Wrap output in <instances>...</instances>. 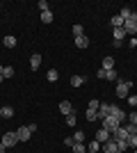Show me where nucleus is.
I'll list each match as a JSON object with an SVG mask.
<instances>
[{"label": "nucleus", "instance_id": "nucleus-1", "mask_svg": "<svg viewBox=\"0 0 137 153\" xmlns=\"http://www.w3.org/2000/svg\"><path fill=\"white\" fill-rule=\"evenodd\" d=\"M124 30H126V37H128V34L135 37V34H137V14L135 12L130 14V19H128V21H124Z\"/></svg>", "mask_w": 137, "mask_h": 153}, {"label": "nucleus", "instance_id": "nucleus-2", "mask_svg": "<svg viewBox=\"0 0 137 153\" xmlns=\"http://www.w3.org/2000/svg\"><path fill=\"white\" fill-rule=\"evenodd\" d=\"M130 87H133V80H121V82L117 85V96L119 98H128V94H130Z\"/></svg>", "mask_w": 137, "mask_h": 153}, {"label": "nucleus", "instance_id": "nucleus-3", "mask_svg": "<svg viewBox=\"0 0 137 153\" xmlns=\"http://www.w3.org/2000/svg\"><path fill=\"white\" fill-rule=\"evenodd\" d=\"M101 121H103V126H101V128H105V130H110V133H114V130H117V128L121 126V123H119L117 119H114V117H110V114L105 117V119H101Z\"/></svg>", "mask_w": 137, "mask_h": 153}, {"label": "nucleus", "instance_id": "nucleus-4", "mask_svg": "<svg viewBox=\"0 0 137 153\" xmlns=\"http://www.w3.org/2000/svg\"><path fill=\"white\" fill-rule=\"evenodd\" d=\"M110 117H114V119H117V121L124 126V123H126V117H128V114H124V110L119 108V105H110Z\"/></svg>", "mask_w": 137, "mask_h": 153}, {"label": "nucleus", "instance_id": "nucleus-5", "mask_svg": "<svg viewBox=\"0 0 137 153\" xmlns=\"http://www.w3.org/2000/svg\"><path fill=\"white\" fill-rule=\"evenodd\" d=\"M0 142H2V144L9 149V146H14V144H19V135H16V133H5Z\"/></svg>", "mask_w": 137, "mask_h": 153}, {"label": "nucleus", "instance_id": "nucleus-6", "mask_svg": "<svg viewBox=\"0 0 137 153\" xmlns=\"http://www.w3.org/2000/svg\"><path fill=\"white\" fill-rule=\"evenodd\" d=\"M110 137H112L110 130H105V128H98V133H96V137H94V140H96L98 144H105V142L110 140Z\"/></svg>", "mask_w": 137, "mask_h": 153}, {"label": "nucleus", "instance_id": "nucleus-7", "mask_svg": "<svg viewBox=\"0 0 137 153\" xmlns=\"http://www.w3.org/2000/svg\"><path fill=\"white\" fill-rule=\"evenodd\" d=\"M101 149H103L105 153H119V149H117V140H112V137L105 142V144H101Z\"/></svg>", "mask_w": 137, "mask_h": 153}, {"label": "nucleus", "instance_id": "nucleus-8", "mask_svg": "<svg viewBox=\"0 0 137 153\" xmlns=\"http://www.w3.org/2000/svg\"><path fill=\"white\" fill-rule=\"evenodd\" d=\"M112 140H117V142H126L128 140V133H126V128L124 126H119L114 133H112Z\"/></svg>", "mask_w": 137, "mask_h": 153}, {"label": "nucleus", "instance_id": "nucleus-9", "mask_svg": "<svg viewBox=\"0 0 137 153\" xmlns=\"http://www.w3.org/2000/svg\"><path fill=\"white\" fill-rule=\"evenodd\" d=\"M16 135H19V142H27L30 137H32V133H30V128H27V126H21L19 130H16Z\"/></svg>", "mask_w": 137, "mask_h": 153}, {"label": "nucleus", "instance_id": "nucleus-10", "mask_svg": "<svg viewBox=\"0 0 137 153\" xmlns=\"http://www.w3.org/2000/svg\"><path fill=\"white\" fill-rule=\"evenodd\" d=\"M59 112H62V114H71V112H73V105H71V103H69V101H62V103H59Z\"/></svg>", "mask_w": 137, "mask_h": 153}, {"label": "nucleus", "instance_id": "nucleus-11", "mask_svg": "<svg viewBox=\"0 0 137 153\" xmlns=\"http://www.w3.org/2000/svg\"><path fill=\"white\" fill-rule=\"evenodd\" d=\"M30 66H32V71H37L41 66V55H39V53H34L32 57H30Z\"/></svg>", "mask_w": 137, "mask_h": 153}, {"label": "nucleus", "instance_id": "nucleus-12", "mask_svg": "<svg viewBox=\"0 0 137 153\" xmlns=\"http://www.w3.org/2000/svg\"><path fill=\"white\" fill-rule=\"evenodd\" d=\"M98 119H105V117L110 114V105H107V103H101V108H98Z\"/></svg>", "mask_w": 137, "mask_h": 153}, {"label": "nucleus", "instance_id": "nucleus-13", "mask_svg": "<svg viewBox=\"0 0 137 153\" xmlns=\"http://www.w3.org/2000/svg\"><path fill=\"white\" fill-rule=\"evenodd\" d=\"M0 114H2V119H12V117H14V108H12V105H2Z\"/></svg>", "mask_w": 137, "mask_h": 153}, {"label": "nucleus", "instance_id": "nucleus-14", "mask_svg": "<svg viewBox=\"0 0 137 153\" xmlns=\"http://www.w3.org/2000/svg\"><path fill=\"white\" fill-rule=\"evenodd\" d=\"M112 34H114V41H124V39H126V30H124V27H114Z\"/></svg>", "mask_w": 137, "mask_h": 153}, {"label": "nucleus", "instance_id": "nucleus-15", "mask_svg": "<svg viewBox=\"0 0 137 153\" xmlns=\"http://www.w3.org/2000/svg\"><path fill=\"white\" fill-rule=\"evenodd\" d=\"M76 46H78V48H87V46H89V39H87V34H82V37H76Z\"/></svg>", "mask_w": 137, "mask_h": 153}, {"label": "nucleus", "instance_id": "nucleus-16", "mask_svg": "<svg viewBox=\"0 0 137 153\" xmlns=\"http://www.w3.org/2000/svg\"><path fill=\"white\" fill-rule=\"evenodd\" d=\"M73 153H87V146H85V142H76V144H73Z\"/></svg>", "mask_w": 137, "mask_h": 153}, {"label": "nucleus", "instance_id": "nucleus-17", "mask_svg": "<svg viewBox=\"0 0 137 153\" xmlns=\"http://www.w3.org/2000/svg\"><path fill=\"white\" fill-rule=\"evenodd\" d=\"M103 69H105V71L114 69V57H110V55H107V57H103Z\"/></svg>", "mask_w": 137, "mask_h": 153}, {"label": "nucleus", "instance_id": "nucleus-18", "mask_svg": "<svg viewBox=\"0 0 137 153\" xmlns=\"http://www.w3.org/2000/svg\"><path fill=\"white\" fill-rule=\"evenodd\" d=\"M46 78H48L50 82H57V78H59V71H57V69H50L48 73H46Z\"/></svg>", "mask_w": 137, "mask_h": 153}, {"label": "nucleus", "instance_id": "nucleus-19", "mask_svg": "<svg viewBox=\"0 0 137 153\" xmlns=\"http://www.w3.org/2000/svg\"><path fill=\"white\" fill-rule=\"evenodd\" d=\"M41 23H46V25L53 23V12L50 9H48V12H41Z\"/></svg>", "mask_w": 137, "mask_h": 153}, {"label": "nucleus", "instance_id": "nucleus-20", "mask_svg": "<svg viewBox=\"0 0 137 153\" xmlns=\"http://www.w3.org/2000/svg\"><path fill=\"white\" fill-rule=\"evenodd\" d=\"M85 82V76H71V87H80Z\"/></svg>", "mask_w": 137, "mask_h": 153}, {"label": "nucleus", "instance_id": "nucleus-21", "mask_svg": "<svg viewBox=\"0 0 137 153\" xmlns=\"http://www.w3.org/2000/svg\"><path fill=\"white\" fill-rule=\"evenodd\" d=\"M124 128H126V133H128V135H137V123L128 121V123H124Z\"/></svg>", "mask_w": 137, "mask_h": 153}, {"label": "nucleus", "instance_id": "nucleus-22", "mask_svg": "<svg viewBox=\"0 0 137 153\" xmlns=\"http://www.w3.org/2000/svg\"><path fill=\"white\" fill-rule=\"evenodd\" d=\"M110 23H112V27H124V19H121L119 14H117V16H112Z\"/></svg>", "mask_w": 137, "mask_h": 153}, {"label": "nucleus", "instance_id": "nucleus-23", "mask_svg": "<svg viewBox=\"0 0 137 153\" xmlns=\"http://www.w3.org/2000/svg\"><path fill=\"white\" fill-rule=\"evenodd\" d=\"M2 44H5L7 48H14V46H16V37H12V34H9V37L2 39Z\"/></svg>", "mask_w": 137, "mask_h": 153}, {"label": "nucleus", "instance_id": "nucleus-24", "mask_svg": "<svg viewBox=\"0 0 137 153\" xmlns=\"http://www.w3.org/2000/svg\"><path fill=\"white\" fill-rule=\"evenodd\" d=\"M126 144H128V149H137V135H128Z\"/></svg>", "mask_w": 137, "mask_h": 153}, {"label": "nucleus", "instance_id": "nucleus-25", "mask_svg": "<svg viewBox=\"0 0 137 153\" xmlns=\"http://www.w3.org/2000/svg\"><path fill=\"white\" fill-rule=\"evenodd\" d=\"M12 76H14V66H5V69H2V78H5V80H9Z\"/></svg>", "mask_w": 137, "mask_h": 153}, {"label": "nucleus", "instance_id": "nucleus-26", "mask_svg": "<svg viewBox=\"0 0 137 153\" xmlns=\"http://www.w3.org/2000/svg\"><path fill=\"white\" fill-rule=\"evenodd\" d=\"M105 71V69H103ZM105 80H117V71L110 69V71H105Z\"/></svg>", "mask_w": 137, "mask_h": 153}, {"label": "nucleus", "instance_id": "nucleus-27", "mask_svg": "<svg viewBox=\"0 0 137 153\" xmlns=\"http://www.w3.org/2000/svg\"><path fill=\"white\" fill-rule=\"evenodd\" d=\"M85 137H87V135L82 133V130H76V133H73V140H76V142H85Z\"/></svg>", "mask_w": 137, "mask_h": 153}, {"label": "nucleus", "instance_id": "nucleus-28", "mask_svg": "<svg viewBox=\"0 0 137 153\" xmlns=\"http://www.w3.org/2000/svg\"><path fill=\"white\" fill-rule=\"evenodd\" d=\"M66 123H69V126H76V123H78V119H76V114H73V112H71V114H66Z\"/></svg>", "mask_w": 137, "mask_h": 153}, {"label": "nucleus", "instance_id": "nucleus-29", "mask_svg": "<svg viewBox=\"0 0 137 153\" xmlns=\"http://www.w3.org/2000/svg\"><path fill=\"white\" fill-rule=\"evenodd\" d=\"M98 114H96V110H87V121H96Z\"/></svg>", "mask_w": 137, "mask_h": 153}, {"label": "nucleus", "instance_id": "nucleus-30", "mask_svg": "<svg viewBox=\"0 0 137 153\" xmlns=\"http://www.w3.org/2000/svg\"><path fill=\"white\" fill-rule=\"evenodd\" d=\"M130 9H128V7H124V9H121V14H119V16H121V19H124V21H128V19H130Z\"/></svg>", "mask_w": 137, "mask_h": 153}, {"label": "nucleus", "instance_id": "nucleus-31", "mask_svg": "<svg viewBox=\"0 0 137 153\" xmlns=\"http://www.w3.org/2000/svg\"><path fill=\"white\" fill-rule=\"evenodd\" d=\"M73 34H76V37H82V34H85V27L82 25H73Z\"/></svg>", "mask_w": 137, "mask_h": 153}, {"label": "nucleus", "instance_id": "nucleus-32", "mask_svg": "<svg viewBox=\"0 0 137 153\" xmlns=\"http://www.w3.org/2000/svg\"><path fill=\"white\" fill-rule=\"evenodd\" d=\"M89 151H94V153H98V151H101V144H98V142H96V140H94V142H89Z\"/></svg>", "mask_w": 137, "mask_h": 153}, {"label": "nucleus", "instance_id": "nucleus-33", "mask_svg": "<svg viewBox=\"0 0 137 153\" xmlns=\"http://www.w3.org/2000/svg\"><path fill=\"white\" fill-rule=\"evenodd\" d=\"M98 108H101V101L94 98V101H89V108H87V110H96V112H98Z\"/></svg>", "mask_w": 137, "mask_h": 153}, {"label": "nucleus", "instance_id": "nucleus-34", "mask_svg": "<svg viewBox=\"0 0 137 153\" xmlns=\"http://www.w3.org/2000/svg\"><path fill=\"white\" fill-rule=\"evenodd\" d=\"M117 149H119V153H126L128 151V144L126 142H117Z\"/></svg>", "mask_w": 137, "mask_h": 153}, {"label": "nucleus", "instance_id": "nucleus-35", "mask_svg": "<svg viewBox=\"0 0 137 153\" xmlns=\"http://www.w3.org/2000/svg\"><path fill=\"white\" fill-rule=\"evenodd\" d=\"M37 7H39L41 12H48V2H46V0H39V2H37Z\"/></svg>", "mask_w": 137, "mask_h": 153}, {"label": "nucleus", "instance_id": "nucleus-36", "mask_svg": "<svg viewBox=\"0 0 137 153\" xmlns=\"http://www.w3.org/2000/svg\"><path fill=\"white\" fill-rule=\"evenodd\" d=\"M64 144H66V146H69V149H71L73 144H76V140H73V137H66V140H64Z\"/></svg>", "mask_w": 137, "mask_h": 153}, {"label": "nucleus", "instance_id": "nucleus-37", "mask_svg": "<svg viewBox=\"0 0 137 153\" xmlns=\"http://www.w3.org/2000/svg\"><path fill=\"white\" fill-rule=\"evenodd\" d=\"M128 103H130L133 108H137V94H135V96H130V98H128Z\"/></svg>", "mask_w": 137, "mask_h": 153}, {"label": "nucleus", "instance_id": "nucleus-38", "mask_svg": "<svg viewBox=\"0 0 137 153\" xmlns=\"http://www.w3.org/2000/svg\"><path fill=\"white\" fill-rule=\"evenodd\" d=\"M128 121H130V123H137V112H133V114H128Z\"/></svg>", "mask_w": 137, "mask_h": 153}, {"label": "nucleus", "instance_id": "nucleus-39", "mask_svg": "<svg viewBox=\"0 0 137 153\" xmlns=\"http://www.w3.org/2000/svg\"><path fill=\"white\" fill-rule=\"evenodd\" d=\"M96 78H101V80H103V78H105V71H103V69H98V71H96Z\"/></svg>", "mask_w": 137, "mask_h": 153}, {"label": "nucleus", "instance_id": "nucleus-40", "mask_svg": "<svg viewBox=\"0 0 137 153\" xmlns=\"http://www.w3.org/2000/svg\"><path fill=\"white\" fill-rule=\"evenodd\" d=\"M128 46H130V48H135V46H137V39H135V37H133V39H130V41H128Z\"/></svg>", "mask_w": 137, "mask_h": 153}, {"label": "nucleus", "instance_id": "nucleus-41", "mask_svg": "<svg viewBox=\"0 0 137 153\" xmlns=\"http://www.w3.org/2000/svg\"><path fill=\"white\" fill-rule=\"evenodd\" d=\"M2 69H5V66H2V64H0V82H2V80H5V78H2Z\"/></svg>", "mask_w": 137, "mask_h": 153}, {"label": "nucleus", "instance_id": "nucleus-42", "mask_svg": "<svg viewBox=\"0 0 137 153\" xmlns=\"http://www.w3.org/2000/svg\"><path fill=\"white\" fill-rule=\"evenodd\" d=\"M5 149H7V146L2 144V142H0V153H5Z\"/></svg>", "mask_w": 137, "mask_h": 153}, {"label": "nucleus", "instance_id": "nucleus-43", "mask_svg": "<svg viewBox=\"0 0 137 153\" xmlns=\"http://www.w3.org/2000/svg\"><path fill=\"white\" fill-rule=\"evenodd\" d=\"M0 119H2V114H0Z\"/></svg>", "mask_w": 137, "mask_h": 153}, {"label": "nucleus", "instance_id": "nucleus-44", "mask_svg": "<svg viewBox=\"0 0 137 153\" xmlns=\"http://www.w3.org/2000/svg\"><path fill=\"white\" fill-rule=\"evenodd\" d=\"M135 39H137V34H135Z\"/></svg>", "mask_w": 137, "mask_h": 153}, {"label": "nucleus", "instance_id": "nucleus-45", "mask_svg": "<svg viewBox=\"0 0 137 153\" xmlns=\"http://www.w3.org/2000/svg\"><path fill=\"white\" fill-rule=\"evenodd\" d=\"M133 153H137V151H133Z\"/></svg>", "mask_w": 137, "mask_h": 153}, {"label": "nucleus", "instance_id": "nucleus-46", "mask_svg": "<svg viewBox=\"0 0 137 153\" xmlns=\"http://www.w3.org/2000/svg\"><path fill=\"white\" fill-rule=\"evenodd\" d=\"M89 153H94V151H89Z\"/></svg>", "mask_w": 137, "mask_h": 153}]
</instances>
